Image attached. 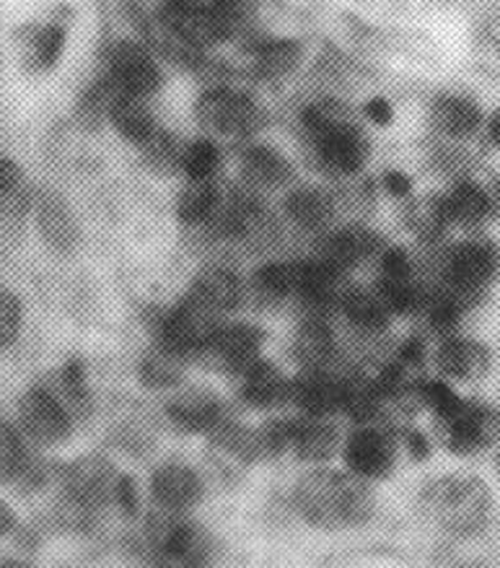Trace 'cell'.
I'll return each mask as SVG.
<instances>
[{"label":"cell","instance_id":"cell-1","mask_svg":"<svg viewBox=\"0 0 500 568\" xmlns=\"http://www.w3.org/2000/svg\"><path fill=\"white\" fill-rule=\"evenodd\" d=\"M294 506L317 529H353L374 519L376 496L350 473L312 470L296 483Z\"/></svg>","mask_w":500,"mask_h":568},{"label":"cell","instance_id":"cell-2","mask_svg":"<svg viewBox=\"0 0 500 568\" xmlns=\"http://www.w3.org/2000/svg\"><path fill=\"white\" fill-rule=\"evenodd\" d=\"M420 506L433 521L453 537H472L482 532L492 511V494L480 478L443 475L428 483L420 494Z\"/></svg>","mask_w":500,"mask_h":568},{"label":"cell","instance_id":"cell-3","mask_svg":"<svg viewBox=\"0 0 500 568\" xmlns=\"http://www.w3.org/2000/svg\"><path fill=\"white\" fill-rule=\"evenodd\" d=\"M118 473L102 455H86L60 470V488H63V517L71 525H89L91 517L112 504V490Z\"/></svg>","mask_w":500,"mask_h":568},{"label":"cell","instance_id":"cell-4","mask_svg":"<svg viewBox=\"0 0 500 568\" xmlns=\"http://www.w3.org/2000/svg\"><path fill=\"white\" fill-rule=\"evenodd\" d=\"M195 118L207 133L226 138H249L265 125L263 104L252 94L231 87L203 91L195 102Z\"/></svg>","mask_w":500,"mask_h":568},{"label":"cell","instance_id":"cell-5","mask_svg":"<svg viewBox=\"0 0 500 568\" xmlns=\"http://www.w3.org/2000/svg\"><path fill=\"white\" fill-rule=\"evenodd\" d=\"M151 542L161 568H207L215 558L213 535L197 521L164 514L153 521Z\"/></svg>","mask_w":500,"mask_h":568},{"label":"cell","instance_id":"cell-6","mask_svg":"<svg viewBox=\"0 0 500 568\" xmlns=\"http://www.w3.org/2000/svg\"><path fill=\"white\" fill-rule=\"evenodd\" d=\"M75 420L50 385H32L19 400V432L40 449H52L73 436Z\"/></svg>","mask_w":500,"mask_h":568},{"label":"cell","instance_id":"cell-7","mask_svg":"<svg viewBox=\"0 0 500 568\" xmlns=\"http://www.w3.org/2000/svg\"><path fill=\"white\" fill-rule=\"evenodd\" d=\"M102 75L120 94L151 99L164 87V73L153 58L149 44L133 40H118L104 50Z\"/></svg>","mask_w":500,"mask_h":568},{"label":"cell","instance_id":"cell-8","mask_svg":"<svg viewBox=\"0 0 500 568\" xmlns=\"http://www.w3.org/2000/svg\"><path fill=\"white\" fill-rule=\"evenodd\" d=\"M218 327V314L205 310L203 304L184 294L172 310L161 314L159 341L172 345L184 356H195V353L200 356Z\"/></svg>","mask_w":500,"mask_h":568},{"label":"cell","instance_id":"cell-9","mask_svg":"<svg viewBox=\"0 0 500 568\" xmlns=\"http://www.w3.org/2000/svg\"><path fill=\"white\" fill-rule=\"evenodd\" d=\"M265 343V329L252 322H231V325H221L205 345L203 356L207 366L221 374L242 376L255 361H259V351Z\"/></svg>","mask_w":500,"mask_h":568},{"label":"cell","instance_id":"cell-10","mask_svg":"<svg viewBox=\"0 0 500 568\" xmlns=\"http://www.w3.org/2000/svg\"><path fill=\"white\" fill-rule=\"evenodd\" d=\"M343 459L358 480H384L397 465V442L384 428L364 424L345 439Z\"/></svg>","mask_w":500,"mask_h":568},{"label":"cell","instance_id":"cell-11","mask_svg":"<svg viewBox=\"0 0 500 568\" xmlns=\"http://www.w3.org/2000/svg\"><path fill=\"white\" fill-rule=\"evenodd\" d=\"M446 449L453 455H475L500 439V410L488 405L461 400L459 410L446 420H438Z\"/></svg>","mask_w":500,"mask_h":568},{"label":"cell","instance_id":"cell-12","mask_svg":"<svg viewBox=\"0 0 500 568\" xmlns=\"http://www.w3.org/2000/svg\"><path fill=\"white\" fill-rule=\"evenodd\" d=\"M500 273V250L484 240L461 242L449 252L446 260V278L449 286L465 291L469 296H480Z\"/></svg>","mask_w":500,"mask_h":568},{"label":"cell","instance_id":"cell-13","mask_svg":"<svg viewBox=\"0 0 500 568\" xmlns=\"http://www.w3.org/2000/svg\"><path fill=\"white\" fill-rule=\"evenodd\" d=\"M312 143L317 149L319 164L337 176L360 174L371 159V141L366 130L356 125V120L312 138Z\"/></svg>","mask_w":500,"mask_h":568},{"label":"cell","instance_id":"cell-14","mask_svg":"<svg viewBox=\"0 0 500 568\" xmlns=\"http://www.w3.org/2000/svg\"><path fill=\"white\" fill-rule=\"evenodd\" d=\"M149 494L161 511L180 517L203 501L205 480L195 467L184 463H164L151 473Z\"/></svg>","mask_w":500,"mask_h":568},{"label":"cell","instance_id":"cell-15","mask_svg":"<svg viewBox=\"0 0 500 568\" xmlns=\"http://www.w3.org/2000/svg\"><path fill=\"white\" fill-rule=\"evenodd\" d=\"M32 209L42 242L58 255H71L81 244V226L65 197L55 190H44L34 197Z\"/></svg>","mask_w":500,"mask_h":568},{"label":"cell","instance_id":"cell-16","mask_svg":"<svg viewBox=\"0 0 500 568\" xmlns=\"http://www.w3.org/2000/svg\"><path fill=\"white\" fill-rule=\"evenodd\" d=\"M343 397L345 376L327 372V368L304 372L290 382V403L312 418H327L343 410Z\"/></svg>","mask_w":500,"mask_h":568},{"label":"cell","instance_id":"cell-17","mask_svg":"<svg viewBox=\"0 0 500 568\" xmlns=\"http://www.w3.org/2000/svg\"><path fill=\"white\" fill-rule=\"evenodd\" d=\"M166 420L182 434H211L221 424L223 413L221 397L211 389L192 387L174 395L166 403Z\"/></svg>","mask_w":500,"mask_h":568},{"label":"cell","instance_id":"cell-18","mask_svg":"<svg viewBox=\"0 0 500 568\" xmlns=\"http://www.w3.org/2000/svg\"><path fill=\"white\" fill-rule=\"evenodd\" d=\"M290 382L294 379H288L280 366H275L273 361L259 358L242 374L238 395H242L246 408L275 410L290 403Z\"/></svg>","mask_w":500,"mask_h":568},{"label":"cell","instance_id":"cell-19","mask_svg":"<svg viewBox=\"0 0 500 568\" xmlns=\"http://www.w3.org/2000/svg\"><path fill=\"white\" fill-rule=\"evenodd\" d=\"M433 361L446 379L477 382L488 374L490 351L480 341H472V337L451 335L438 343Z\"/></svg>","mask_w":500,"mask_h":568},{"label":"cell","instance_id":"cell-20","mask_svg":"<svg viewBox=\"0 0 500 568\" xmlns=\"http://www.w3.org/2000/svg\"><path fill=\"white\" fill-rule=\"evenodd\" d=\"M381 252H384L381 236L371 232V229L343 226L337 229V232L325 236L319 260H325V263L340 267L343 273H348L350 267L364 265L366 260L379 257Z\"/></svg>","mask_w":500,"mask_h":568},{"label":"cell","instance_id":"cell-21","mask_svg":"<svg viewBox=\"0 0 500 568\" xmlns=\"http://www.w3.org/2000/svg\"><path fill=\"white\" fill-rule=\"evenodd\" d=\"M238 172L249 190H275L294 180V164L286 153L273 145L255 143L246 145L238 156Z\"/></svg>","mask_w":500,"mask_h":568},{"label":"cell","instance_id":"cell-22","mask_svg":"<svg viewBox=\"0 0 500 568\" xmlns=\"http://www.w3.org/2000/svg\"><path fill=\"white\" fill-rule=\"evenodd\" d=\"M187 296L221 317V314L238 310L244 298V283L231 267L211 265L203 273H197V278L187 288Z\"/></svg>","mask_w":500,"mask_h":568},{"label":"cell","instance_id":"cell-23","mask_svg":"<svg viewBox=\"0 0 500 568\" xmlns=\"http://www.w3.org/2000/svg\"><path fill=\"white\" fill-rule=\"evenodd\" d=\"M294 356L298 358L306 372H314V368H327L337 356V341L333 333V325L325 320L322 312H312L298 322L294 345H290Z\"/></svg>","mask_w":500,"mask_h":568},{"label":"cell","instance_id":"cell-24","mask_svg":"<svg viewBox=\"0 0 500 568\" xmlns=\"http://www.w3.org/2000/svg\"><path fill=\"white\" fill-rule=\"evenodd\" d=\"M283 211H286V219L296 229L309 234H319L335 221V197L327 190L314 187V184H304V187L290 190L283 201Z\"/></svg>","mask_w":500,"mask_h":568},{"label":"cell","instance_id":"cell-25","mask_svg":"<svg viewBox=\"0 0 500 568\" xmlns=\"http://www.w3.org/2000/svg\"><path fill=\"white\" fill-rule=\"evenodd\" d=\"M306 48L294 37H273L252 48V71L263 81H283L302 68Z\"/></svg>","mask_w":500,"mask_h":568},{"label":"cell","instance_id":"cell-26","mask_svg":"<svg viewBox=\"0 0 500 568\" xmlns=\"http://www.w3.org/2000/svg\"><path fill=\"white\" fill-rule=\"evenodd\" d=\"M340 449V434H337L335 424H329L327 418H302L294 420L290 428V447L296 459L309 465L329 463Z\"/></svg>","mask_w":500,"mask_h":568},{"label":"cell","instance_id":"cell-27","mask_svg":"<svg viewBox=\"0 0 500 568\" xmlns=\"http://www.w3.org/2000/svg\"><path fill=\"white\" fill-rule=\"evenodd\" d=\"M306 260H271L252 275V291L267 304H280L288 298H302Z\"/></svg>","mask_w":500,"mask_h":568},{"label":"cell","instance_id":"cell-28","mask_svg":"<svg viewBox=\"0 0 500 568\" xmlns=\"http://www.w3.org/2000/svg\"><path fill=\"white\" fill-rule=\"evenodd\" d=\"M430 122L438 133L453 141H467L482 125L480 104L461 94H441L430 104Z\"/></svg>","mask_w":500,"mask_h":568},{"label":"cell","instance_id":"cell-29","mask_svg":"<svg viewBox=\"0 0 500 568\" xmlns=\"http://www.w3.org/2000/svg\"><path fill=\"white\" fill-rule=\"evenodd\" d=\"M340 312L358 333L379 335L391 322V306L376 286H360L345 291Z\"/></svg>","mask_w":500,"mask_h":568},{"label":"cell","instance_id":"cell-30","mask_svg":"<svg viewBox=\"0 0 500 568\" xmlns=\"http://www.w3.org/2000/svg\"><path fill=\"white\" fill-rule=\"evenodd\" d=\"M190 356H184L172 345L153 343L151 348L143 351L141 361H137V379L149 389H172L182 385L184 374H187Z\"/></svg>","mask_w":500,"mask_h":568},{"label":"cell","instance_id":"cell-31","mask_svg":"<svg viewBox=\"0 0 500 568\" xmlns=\"http://www.w3.org/2000/svg\"><path fill=\"white\" fill-rule=\"evenodd\" d=\"M110 125L118 130L122 141L133 143L141 149L143 143H149V138L156 133V114L149 106V99H137V97H125L120 94L114 99L112 110H110Z\"/></svg>","mask_w":500,"mask_h":568},{"label":"cell","instance_id":"cell-32","mask_svg":"<svg viewBox=\"0 0 500 568\" xmlns=\"http://www.w3.org/2000/svg\"><path fill=\"white\" fill-rule=\"evenodd\" d=\"M52 393H55L75 424L79 420H89L91 413H94V395H91L89 379H86V366H83L81 358H71L60 366V372L52 379Z\"/></svg>","mask_w":500,"mask_h":568},{"label":"cell","instance_id":"cell-33","mask_svg":"<svg viewBox=\"0 0 500 568\" xmlns=\"http://www.w3.org/2000/svg\"><path fill=\"white\" fill-rule=\"evenodd\" d=\"M68 42V27L60 21H44V24L24 29V55L32 71L48 73L63 58Z\"/></svg>","mask_w":500,"mask_h":568},{"label":"cell","instance_id":"cell-34","mask_svg":"<svg viewBox=\"0 0 500 568\" xmlns=\"http://www.w3.org/2000/svg\"><path fill=\"white\" fill-rule=\"evenodd\" d=\"M223 205L218 182H187L176 201V219L184 226H211Z\"/></svg>","mask_w":500,"mask_h":568},{"label":"cell","instance_id":"cell-35","mask_svg":"<svg viewBox=\"0 0 500 568\" xmlns=\"http://www.w3.org/2000/svg\"><path fill=\"white\" fill-rule=\"evenodd\" d=\"M446 209H449V221L465 229H477L490 219L492 197L484 193L480 184L461 180L451 195H446Z\"/></svg>","mask_w":500,"mask_h":568},{"label":"cell","instance_id":"cell-36","mask_svg":"<svg viewBox=\"0 0 500 568\" xmlns=\"http://www.w3.org/2000/svg\"><path fill=\"white\" fill-rule=\"evenodd\" d=\"M446 224L449 221V209H446V197L438 195H422L407 209V226L412 229V234H418L422 242H436L441 240Z\"/></svg>","mask_w":500,"mask_h":568},{"label":"cell","instance_id":"cell-37","mask_svg":"<svg viewBox=\"0 0 500 568\" xmlns=\"http://www.w3.org/2000/svg\"><path fill=\"white\" fill-rule=\"evenodd\" d=\"M223 166V153L211 138H195L184 145L182 172L187 182H213Z\"/></svg>","mask_w":500,"mask_h":568},{"label":"cell","instance_id":"cell-38","mask_svg":"<svg viewBox=\"0 0 500 568\" xmlns=\"http://www.w3.org/2000/svg\"><path fill=\"white\" fill-rule=\"evenodd\" d=\"M141 149H143V161L156 174H169V172H176V169L182 172L184 145L176 141L169 130L159 128L156 133L149 138V143H143Z\"/></svg>","mask_w":500,"mask_h":568},{"label":"cell","instance_id":"cell-39","mask_svg":"<svg viewBox=\"0 0 500 568\" xmlns=\"http://www.w3.org/2000/svg\"><path fill=\"white\" fill-rule=\"evenodd\" d=\"M345 122H353V114L337 99H317V102L306 104L302 112V128L309 133V138H317L327 133V130L340 128Z\"/></svg>","mask_w":500,"mask_h":568},{"label":"cell","instance_id":"cell-40","mask_svg":"<svg viewBox=\"0 0 500 568\" xmlns=\"http://www.w3.org/2000/svg\"><path fill=\"white\" fill-rule=\"evenodd\" d=\"M27 457L24 436L9 418L0 416V483H13Z\"/></svg>","mask_w":500,"mask_h":568},{"label":"cell","instance_id":"cell-41","mask_svg":"<svg viewBox=\"0 0 500 568\" xmlns=\"http://www.w3.org/2000/svg\"><path fill=\"white\" fill-rule=\"evenodd\" d=\"M418 397L420 405H426V408L436 416V420H446L453 416L461 405V397L453 393V387L449 382L441 379H422Z\"/></svg>","mask_w":500,"mask_h":568},{"label":"cell","instance_id":"cell-42","mask_svg":"<svg viewBox=\"0 0 500 568\" xmlns=\"http://www.w3.org/2000/svg\"><path fill=\"white\" fill-rule=\"evenodd\" d=\"M24 327V304L11 288H0V351L11 348Z\"/></svg>","mask_w":500,"mask_h":568},{"label":"cell","instance_id":"cell-43","mask_svg":"<svg viewBox=\"0 0 500 568\" xmlns=\"http://www.w3.org/2000/svg\"><path fill=\"white\" fill-rule=\"evenodd\" d=\"M112 504L118 506L122 517L133 519L137 511H141V490H137V483L133 475H118L112 490Z\"/></svg>","mask_w":500,"mask_h":568},{"label":"cell","instance_id":"cell-44","mask_svg":"<svg viewBox=\"0 0 500 568\" xmlns=\"http://www.w3.org/2000/svg\"><path fill=\"white\" fill-rule=\"evenodd\" d=\"M231 27H242L257 9V0H207Z\"/></svg>","mask_w":500,"mask_h":568},{"label":"cell","instance_id":"cell-45","mask_svg":"<svg viewBox=\"0 0 500 568\" xmlns=\"http://www.w3.org/2000/svg\"><path fill=\"white\" fill-rule=\"evenodd\" d=\"M480 44L500 63V11L490 13L480 24Z\"/></svg>","mask_w":500,"mask_h":568},{"label":"cell","instance_id":"cell-46","mask_svg":"<svg viewBox=\"0 0 500 568\" xmlns=\"http://www.w3.org/2000/svg\"><path fill=\"white\" fill-rule=\"evenodd\" d=\"M364 112H366L368 120L376 122V125H389V122L395 120V110H391V104L381 97L371 99V102L364 106Z\"/></svg>","mask_w":500,"mask_h":568},{"label":"cell","instance_id":"cell-47","mask_svg":"<svg viewBox=\"0 0 500 568\" xmlns=\"http://www.w3.org/2000/svg\"><path fill=\"white\" fill-rule=\"evenodd\" d=\"M384 187H387L389 195H395V197H405V195L412 193L410 176L402 174V172H387V174H384Z\"/></svg>","mask_w":500,"mask_h":568},{"label":"cell","instance_id":"cell-48","mask_svg":"<svg viewBox=\"0 0 500 568\" xmlns=\"http://www.w3.org/2000/svg\"><path fill=\"white\" fill-rule=\"evenodd\" d=\"M407 447H410V455L415 459H426L428 452H430L426 436L418 434V432H407Z\"/></svg>","mask_w":500,"mask_h":568},{"label":"cell","instance_id":"cell-49","mask_svg":"<svg viewBox=\"0 0 500 568\" xmlns=\"http://www.w3.org/2000/svg\"><path fill=\"white\" fill-rule=\"evenodd\" d=\"M13 527H17V514L0 498V535H9Z\"/></svg>","mask_w":500,"mask_h":568},{"label":"cell","instance_id":"cell-50","mask_svg":"<svg viewBox=\"0 0 500 568\" xmlns=\"http://www.w3.org/2000/svg\"><path fill=\"white\" fill-rule=\"evenodd\" d=\"M490 141L500 149V110L492 114V120H490Z\"/></svg>","mask_w":500,"mask_h":568},{"label":"cell","instance_id":"cell-51","mask_svg":"<svg viewBox=\"0 0 500 568\" xmlns=\"http://www.w3.org/2000/svg\"><path fill=\"white\" fill-rule=\"evenodd\" d=\"M0 568H34V566L24 558H3L0 560Z\"/></svg>","mask_w":500,"mask_h":568},{"label":"cell","instance_id":"cell-52","mask_svg":"<svg viewBox=\"0 0 500 568\" xmlns=\"http://www.w3.org/2000/svg\"><path fill=\"white\" fill-rule=\"evenodd\" d=\"M492 211H498L500 213V180L492 184Z\"/></svg>","mask_w":500,"mask_h":568},{"label":"cell","instance_id":"cell-53","mask_svg":"<svg viewBox=\"0 0 500 568\" xmlns=\"http://www.w3.org/2000/svg\"><path fill=\"white\" fill-rule=\"evenodd\" d=\"M496 463H498V473H500V449H498V459H496Z\"/></svg>","mask_w":500,"mask_h":568}]
</instances>
